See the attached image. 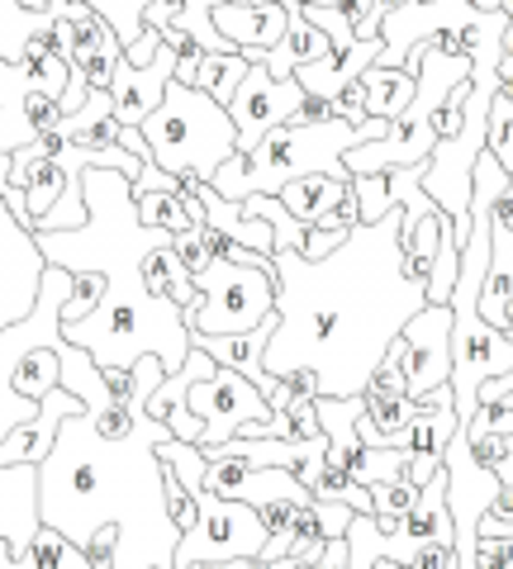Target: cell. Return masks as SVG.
I'll return each mask as SVG.
<instances>
[{"label": "cell", "mask_w": 513, "mask_h": 569, "mask_svg": "<svg viewBox=\"0 0 513 569\" xmlns=\"http://www.w3.org/2000/svg\"><path fill=\"white\" fill-rule=\"evenodd\" d=\"M404 209L357 223L338 252L305 261L276 252V337L262 351L267 376H309L314 399H357L399 328L428 305V284L404 271Z\"/></svg>", "instance_id": "cell-1"}, {"label": "cell", "mask_w": 513, "mask_h": 569, "mask_svg": "<svg viewBox=\"0 0 513 569\" xmlns=\"http://www.w3.org/2000/svg\"><path fill=\"white\" fill-rule=\"evenodd\" d=\"M86 194V223L62 228V233H33V247L48 266L62 271H96L105 276L100 305L62 323V342L81 347L100 370H129L144 356H157L162 370L186 366L190 356V328L171 299H157L144 280V261L157 247H171L176 233L167 228H144L129 194V176L91 167L81 176Z\"/></svg>", "instance_id": "cell-2"}, {"label": "cell", "mask_w": 513, "mask_h": 569, "mask_svg": "<svg viewBox=\"0 0 513 569\" xmlns=\"http://www.w3.org/2000/svg\"><path fill=\"white\" fill-rule=\"evenodd\" d=\"M162 441L171 432L148 413H134L124 437H100L86 408L62 418L39 460V527L77 550L91 546L96 531H115L110 569H171L181 531L162 493Z\"/></svg>", "instance_id": "cell-3"}, {"label": "cell", "mask_w": 513, "mask_h": 569, "mask_svg": "<svg viewBox=\"0 0 513 569\" xmlns=\"http://www.w3.org/2000/svg\"><path fill=\"white\" fill-rule=\"evenodd\" d=\"M391 123L385 119H366V123H347V119H318V123H280L253 152H234L228 162L215 171V186L224 200H247V194H276L280 186L305 181V176H328V181L352 186V176L343 167V157L362 142L385 138Z\"/></svg>", "instance_id": "cell-4"}, {"label": "cell", "mask_w": 513, "mask_h": 569, "mask_svg": "<svg viewBox=\"0 0 513 569\" xmlns=\"http://www.w3.org/2000/svg\"><path fill=\"white\" fill-rule=\"evenodd\" d=\"M152 167L167 176H200V181H215V171L238 152V133L228 123V110L215 104L205 91H190L181 81H167L162 104L138 123Z\"/></svg>", "instance_id": "cell-5"}, {"label": "cell", "mask_w": 513, "mask_h": 569, "mask_svg": "<svg viewBox=\"0 0 513 569\" xmlns=\"http://www.w3.org/2000/svg\"><path fill=\"white\" fill-rule=\"evenodd\" d=\"M196 280V305L181 309L190 337H238L276 313V271L272 266L209 261Z\"/></svg>", "instance_id": "cell-6"}, {"label": "cell", "mask_w": 513, "mask_h": 569, "mask_svg": "<svg viewBox=\"0 0 513 569\" xmlns=\"http://www.w3.org/2000/svg\"><path fill=\"white\" fill-rule=\"evenodd\" d=\"M196 498V522L190 531H181L176 541L171 569H196V565H228V560H257L262 546H267V527H262V512L234 503V498L219 493H190Z\"/></svg>", "instance_id": "cell-7"}, {"label": "cell", "mask_w": 513, "mask_h": 569, "mask_svg": "<svg viewBox=\"0 0 513 569\" xmlns=\"http://www.w3.org/2000/svg\"><path fill=\"white\" fill-rule=\"evenodd\" d=\"M186 408H190V418L205 427L200 447H224L243 422H262V418L276 413V408L262 399V389L247 385L238 370H228V366H215L209 376H200L190 385Z\"/></svg>", "instance_id": "cell-8"}, {"label": "cell", "mask_w": 513, "mask_h": 569, "mask_svg": "<svg viewBox=\"0 0 513 569\" xmlns=\"http://www.w3.org/2000/svg\"><path fill=\"white\" fill-rule=\"evenodd\" d=\"M224 110H228V123H234V133H238V152H253L272 129L299 119L305 91H299V81H276L262 62H247L238 96L228 100Z\"/></svg>", "instance_id": "cell-9"}, {"label": "cell", "mask_w": 513, "mask_h": 569, "mask_svg": "<svg viewBox=\"0 0 513 569\" xmlns=\"http://www.w3.org/2000/svg\"><path fill=\"white\" fill-rule=\"evenodd\" d=\"M404 342V395L423 399L428 389L452 380V309L423 305L410 323L399 328Z\"/></svg>", "instance_id": "cell-10"}, {"label": "cell", "mask_w": 513, "mask_h": 569, "mask_svg": "<svg viewBox=\"0 0 513 569\" xmlns=\"http://www.w3.org/2000/svg\"><path fill=\"white\" fill-rule=\"evenodd\" d=\"M205 489L219 498H234L247 508H272V503H309V489L290 470L267 466H243V460H205Z\"/></svg>", "instance_id": "cell-11"}, {"label": "cell", "mask_w": 513, "mask_h": 569, "mask_svg": "<svg viewBox=\"0 0 513 569\" xmlns=\"http://www.w3.org/2000/svg\"><path fill=\"white\" fill-rule=\"evenodd\" d=\"M171 71H176V52L167 43L152 52L148 67H134L129 58H119L115 77H110V100H115V123L119 129H138V123L162 104Z\"/></svg>", "instance_id": "cell-12"}, {"label": "cell", "mask_w": 513, "mask_h": 569, "mask_svg": "<svg viewBox=\"0 0 513 569\" xmlns=\"http://www.w3.org/2000/svg\"><path fill=\"white\" fill-rule=\"evenodd\" d=\"M72 413H81V399L67 395V389L58 385L39 403V418L20 422L6 441H0V470H10V466H39V460L48 456V447H52V437H58L62 418H72Z\"/></svg>", "instance_id": "cell-13"}, {"label": "cell", "mask_w": 513, "mask_h": 569, "mask_svg": "<svg viewBox=\"0 0 513 569\" xmlns=\"http://www.w3.org/2000/svg\"><path fill=\"white\" fill-rule=\"evenodd\" d=\"M452 432H456V408L452 403L447 408H423L418 403V418L399 441V451H410V470H404V479H410L414 489H423L442 470V451H447Z\"/></svg>", "instance_id": "cell-14"}, {"label": "cell", "mask_w": 513, "mask_h": 569, "mask_svg": "<svg viewBox=\"0 0 513 569\" xmlns=\"http://www.w3.org/2000/svg\"><path fill=\"white\" fill-rule=\"evenodd\" d=\"M376 58H381V39H357L347 52H328V58L299 67L290 81H299V91L309 100H338L366 67H376Z\"/></svg>", "instance_id": "cell-15"}, {"label": "cell", "mask_w": 513, "mask_h": 569, "mask_svg": "<svg viewBox=\"0 0 513 569\" xmlns=\"http://www.w3.org/2000/svg\"><path fill=\"white\" fill-rule=\"evenodd\" d=\"M209 20H215V29L238 52H247V48L267 52L286 39V6H280V0H272V6H234V0H224V6L209 10Z\"/></svg>", "instance_id": "cell-16"}, {"label": "cell", "mask_w": 513, "mask_h": 569, "mask_svg": "<svg viewBox=\"0 0 513 569\" xmlns=\"http://www.w3.org/2000/svg\"><path fill=\"white\" fill-rule=\"evenodd\" d=\"M181 86H190V91H205L215 104H228L238 96V86L247 77V58L243 52H186V58H176V71H171Z\"/></svg>", "instance_id": "cell-17"}, {"label": "cell", "mask_w": 513, "mask_h": 569, "mask_svg": "<svg viewBox=\"0 0 513 569\" xmlns=\"http://www.w3.org/2000/svg\"><path fill=\"white\" fill-rule=\"evenodd\" d=\"M280 6H286V39H280L276 48L262 52V67H267L276 81H290L299 67H309V62H318V58H328L333 43L305 20L299 0H280Z\"/></svg>", "instance_id": "cell-18"}, {"label": "cell", "mask_w": 513, "mask_h": 569, "mask_svg": "<svg viewBox=\"0 0 513 569\" xmlns=\"http://www.w3.org/2000/svg\"><path fill=\"white\" fill-rule=\"evenodd\" d=\"M58 133L67 142H81L91 152H105V148H124V129L115 123V100L110 91H91L86 104L77 114H62L58 119Z\"/></svg>", "instance_id": "cell-19"}, {"label": "cell", "mask_w": 513, "mask_h": 569, "mask_svg": "<svg viewBox=\"0 0 513 569\" xmlns=\"http://www.w3.org/2000/svg\"><path fill=\"white\" fill-rule=\"evenodd\" d=\"M366 413V399H314V418L318 427H324V437H328V451H324V466L333 470H343L347 466V456L362 447L357 441V418Z\"/></svg>", "instance_id": "cell-20"}, {"label": "cell", "mask_w": 513, "mask_h": 569, "mask_svg": "<svg viewBox=\"0 0 513 569\" xmlns=\"http://www.w3.org/2000/svg\"><path fill=\"white\" fill-rule=\"evenodd\" d=\"M0 569H91V560H86L72 541H62L58 531L39 527L24 550H10L0 541Z\"/></svg>", "instance_id": "cell-21"}, {"label": "cell", "mask_w": 513, "mask_h": 569, "mask_svg": "<svg viewBox=\"0 0 513 569\" xmlns=\"http://www.w3.org/2000/svg\"><path fill=\"white\" fill-rule=\"evenodd\" d=\"M357 81L366 86V114L371 119L391 123L410 110V100H414V77L404 67H366Z\"/></svg>", "instance_id": "cell-22"}, {"label": "cell", "mask_w": 513, "mask_h": 569, "mask_svg": "<svg viewBox=\"0 0 513 569\" xmlns=\"http://www.w3.org/2000/svg\"><path fill=\"white\" fill-rule=\"evenodd\" d=\"M343 181H328V176H305V181H290V186H280L276 190V200L286 204V213L295 223H305V228H314L324 213L343 200Z\"/></svg>", "instance_id": "cell-23"}, {"label": "cell", "mask_w": 513, "mask_h": 569, "mask_svg": "<svg viewBox=\"0 0 513 569\" xmlns=\"http://www.w3.org/2000/svg\"><path fill=\"white\" fill-rule=\"evenodd\" d=\"M144 280H148V290H152L157 299H171L176 309H190V305H196V280H190V271L181 266V257H176L171 247H157V252H148Z\"/></svg>", "instance_id": "cell-24"}, {"label": "cell", "mask_w": 513, "mask_h": 569, "mask_svg": "<svg viewBox=\"0 0 513 569\" xmlns=\"http://www.w3.org/2000/svg\"><path fill=\"white\" fill-rule=\"evenodd\" d=\"M362 399H366V418L376 422V432L391 441V447H399L404 432H410L418 418V403L410 395H391V389H376V385H366Z\"/></svg>", "instance_id": "cell-25"}, {"label": "cell", "mask_w": 513, "mask_h": 569, "mask_svg": "<svg viewBox=\"0 0 513 569\" xmlns=\"http://www.w3.org/2000/svg\"><path fill=\"white\" fill-rule=\"evenodd\" d=\"M343 470L357 479L362 489L395 485V479H404V470H410V451H399V447H357L347 456Z\"/></svg>", "instance_id": "cell-26"}, {"label": "cell", "mask_w": 513, "mask_h": 569, "mask_svg": "<svg viewBox=\"0 0 513 569\" xmlns=\"http://www.w3.org/2000/svg\"><path fill=\"white\" fill-rule=\"evenodd\" d=\"M129 194H134V209H138V223L144 228H167V233H186V228H196L186 219L181 190H129Z\"/></svg>", "instance_id": "cell-27"}, {"label": "cell", "mask_w": 513, "mask_h": 569, "mask_svg": "<svg viewBox=\"0 0 513 569\" xmlns=\"http://www.w3.org/2000/svg\"><path fill=\"white\" fill-rule=\"evenodd\" d=\"M52 389H58V351H52V347H33L24 361L14 366V395L43 403Z\"/></svg>", "instance_id": "cell-28"}, {"label": "cell", "mask_w": 513, "mask_h": 569, "mask_svg": "<svg viewBox=\"0 0 513 569\" xmlns=\"http://www.w3.org/2000/svg\"><path fill=\"white\" fill-rule=\"evenodd\" d=\"M485 152L513 176V104L490 100V123H485Z\"/></svg>", "instance_id": "cell-29"}, {"label": "cell", "mask_w": 513, "mask_h": 569, "mask_svg": "<svg viewBox=\"0 0 513 569\" xmlns=\"http://www.w3.org/2000/svg\"><path fill=\"white\" fill-rule=\"evenodd\" d=\"M352 194H357V219L362 223H376L385 219L395 204H391V194H385V171L376 176H352Z\"/></svg>", "instance_id": "cell-30"}, {"label": "cell", "mask_w": 513, "mask_h": 569, "mask_svg": "<svg viewBox=\"0 0 513 569\" xmlns=\"http://www.w3.org/2000/svg\"><path fill=\"white\" fill-rule=\"evenodd\" d=\"M371 493V518H404V512L414 508L418 489L410 485V479H395V485H376L366 489Z\"/></svg>", "instance_id": "cell-31"}, {"label": "cell", "mask_w": 513, "mask_h": 569, "mask_svg": "<svg viewBox=\"0 0 513 569\" xmlns=\"http://www.w3.org/2000/svg\"><path fill=\"white\" fill-rule=\"evenodd\" d=\"M171 252L181 257V266H186L190 276L205 271V266L215 261V257H209V247L200 242V228H186V233H176V238H171Z\"/></svg>", "instance_id": "cell-32"}, {"label": "cell", "mask_w": 513, "mask_h": 569, "mask_svg": "<svg viewBox=\"0 0 513 569\" xmlns=\"http://www.w3.org/2000/svg\"><path fill=\"white\" fill-rule=\"evenodd\" d=\"M295 569H347V541L333 537V541L324 546V556H318L314 565H295ZM376 569H391V565H376Z\"/></svg>", "instance_id": "cell-33"}, {"label": "cell", "mask_w": 513, "mask_h": 569, "mask_svg": "<svg viewBox=\"0 0 513 569\" xmlns=\"http://www.w3.org/2000/svg\"><path fill=\"white\" fill-rule=\"evenodd\" d=\"M324 546H328V541H318V537H299V541L290 546V560H295V565H314L318 556H324Z\"/></svg>", "instance_id": "cell-34"}, {"label": "cell", "mask_w": 513, "mask_h": 569, "mask_svg": "<svg viewBox=\"0 0 513 569\" xmlns=\"http://www.w3.org/2000/svg\"><path fill=\"white\" fill-rule=\"evenodd\" d=\"M494 223L513 233V186H504L500 194H494Z\"/></svg>", "instance_id": "cell-35"}, {"label": "cell", "mask_w": 513, "mask_h": 569, "mask_svg": "<svg viewBox=\"0 0 513 569\" xmlns=\"http://www.w3.org/2000/svg\"><path fill=\"white\" fill-rule=\"evenodd\" d=\"M471 10H475V14H500L504 0H471Z\"/></svg>", "instance_id": "cell-36"}, {"label": "cell", "mask_w": 513, "mask_h": 569, "mask_svg": "<svg viewBox=\"0 0 513 569\" xmlns=\"http://www.w3.org/2000/svg\"><path fill=\"white\" fill-rule=\"evenodd\" d=\"M219 569H267L262 560H228V565H219Z\"/></svg>", "instance_id": "cell-37"}, {"label": "cell", "mask_w": 513, "mask_h": 569, "mask_svg": "<svg viewBox=\"0 0 513 569\" xmlns=\"http://www.w3.org/2000/svg\"><path fill=\"white\" fill-rule=\"evenodd\" d=\"M299 6H324V10H333V6H343V0H299Z\"/></svg>", "instance_id": "cell-38"}, {"label": "cell", "mask_w": 513, "mask_h": 569, "mask_svg": "<svg viewBox=\"0 0 513 569\" xmlns=\"http://www.w3.org/2000/svg\"><path fill=\"white\" fill-rule=\"evenodd\" d=\"M234 6H272V0H234Z\"/></svg>", "instance_id": "cell-39"}, {"label": "cell", "mask_w": 513, "mask_h": 569, "mask_svg": "<svg viewBox=\"0 0 513 569\" xmlns=\"http://www.w3.org/2000/svg\"><path fill=\"white\" fill-rule=\"evenodd\" d=\"M391 569H404V565H391Z\"/></svg>", "instance_id": "cell-40"}, {"label": "cell", "mask_w": 513, "mask_h": 569, "mask_svg": "<svg viewBox=\"0 0 513 569\" xmlns=\"http://www.w3.org/2000/svg\"><path fill=\"white\" fill-rule=\"evenodd\" d=\"M171 6H176V0H171Z\"/></svg>", "instance_id": "cell-41"}]
</instances>
